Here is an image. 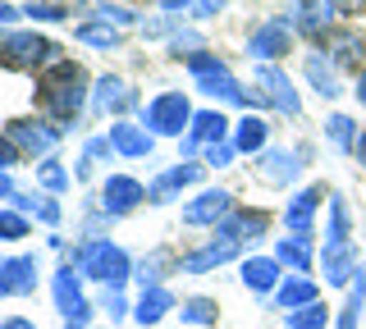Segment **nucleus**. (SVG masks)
<instances>
[{
	"label": "nucleus",
	"mask_w": 366,
	"mask_h": 329,
	"mask_svg": "<svg viewBox=\"0 0 366 329\" xmlns=\"http://www.w3.org/2000/svg\"><path fill=\"white\" fill-rule=\"evenodd\" d=\"M142 201H147V188L137 183V178H129V174H110L106 183H101V211H106L110 220L133 215Z\"/></svg>",
	"instance_id": "obj_12"
},
{
	"label": "nucleus",
	"mask_w": 366,
	"mask_h": 329,
	"mask_svg": "<svg viewBox=\"0 0 366 329\" xmlns=\"http://www.w3.org/2000/svg\"><path fill=\"white\" fill-rule=\"evenodd\" d=\"M87 9L101 19V24H114V28H124V24H137V14H133V9H129V5H114V0H92Z\"/></svg>",
	"instance_id": "obj_39"
},
{
	"label": "nucleus",
	"mask_w": 366,
	"mask_h": 329,
	"mask_svg": "<svg viewBox=\"0 0 366 329\" xmlns=\"http://www.w3.org/2000/svg\"><path fill=\"white\" fill-rule=\"evenodd\" d=\"M335 19H339V5H335V0H297L289 28L302 32V37H325V32L335 28Z\"/></svg>",
	"instance_id": "obj_17"
},
{
	"label": "nucleus",
	"mask_w": 366,
	"mask_h": 329,
	"mask_svg": "<svg viewBox=\"0 0 366 329\" xmlns=\"http://www.w3.org/2000/svg\"><path fill=\"white\" fill-rule=\"evenodd\" d=\"M19 14H23V9H14V5H5V0H0V28H5V24H14Z\"/></svg>",
	"instance_id": "obj_50"
},
{
	"label": "nucleus",
	"mask_w": 366,
	"mask_h": 329,
	"mask_svg": "<svg viewBox=\"0 0 366 329\" xmlns=\"http://www.w3.org/2000/svg\"><path fill=\"white\" fill-rule=\"evenodd\" d=\"M37 256L19 252V256H5L0 260V298H28V293H37Z\"/></svg>",
	"instance_id": "obj_14"
},
{
	"label": "nucleus",
	"mask_w": 366,
	"mask_h": 329,
	"mask_svg": "<svg viewBox=\"0 0 366 329\" xmlns=\"http://www.w3.org/2000/svg\"><path fill=\"white\" fill-rule=\"evenodd\" d=\"M51 293H55V311L64 315V329H87L92 325V302L83 293V275L74 260H64L51 275Z\"/></svg>",
	"instance_id": "obj_4"
},
{
	"label": "nucleus",
	"mask_w": 366,
	"mask_h": 329,
	"mask_svg": "<svg viewBox=\"0 0 366 329\" xmlns=\"http://www.w3.org/2000/svg\"><path fill=\"white\" fill-rule=\"evenodd\" d=\"M19 161H23V156L14 151V142H9L5 133H0V174H9V169H14Z\"/></svg>",
	"instance_id": "obj_47"
},
{
	"label": "nucleus",
	"mask_w": 366,
	"mask_h": 329,
	"mask_svg": "<svg viewBox=\"0 0 366 329\" xmlns=\"http://www.w3.org/2000/svg\"><path fill=\"white\" fill-rule=\"evenodd\" d=\"M302 161V151H280V146H266V151L257 156V178L266 188H284V183H293L297 178V165Z\"/></svg>",
	"instance_id": "obj_21"
},
{
	"label": "nucleus",
	"mask_w": 366,
	"mask_h": 329,
	"mask_svg": "<svg viewBox=\"0 0 366 329\" xmlns=\"http://www.w3.org/2000/svg\"><path fill=\"white\" fill-rule=\"evenodd\" d=\"M69 178H74V174H69V169L55 161V156H46V161L37 165V183H41L46 192H64V188H69Z\"/></svg>",
	"instance_id": "obj_38"
},
{
	"label": "nucleus",
	"mask_w": 366,
	"mask_h": 329,
	"mask_svg": "<svg viewBox=\"0 0 366 329\" xmlns=\"http://www.w3.org/2000/svg\"><path fill=\"white\" fill-rule=\"evenodd\" d=\"M174 270H183V260L169 252V247H156V252H147V256L133 265V279L142 283V288H160V283H165V275H174Z\"/></svg>",
	"instance_id": "obj_26"
},
{
	"label": "nucleus",
	"mask_w": 366,
	"mask_h": 329,
	"mask_svg": "<svg viewBox=\"0 0 366 329\" xmlns=\"http://www.w3.org/2000/svg\"><path fill=\"white\" fill-rule=\"evenodd\" d=\"M320 270H325V283H330V288H348V283L357 279V270H362L357 243H348V247H325V252H320Z\"/></svg>",
	"instance_id": "obj_22"
},
{
	"label": "nucleus",
	"mask_w": 366,
	"mask_h": 329,
	"mask_svg": "<svg viewBox=\"0 0 366 329\" xmlns=\"http://www.w3.org/2000/svg\"><path fill=\"white\" fill-rule=\"evenodd\" d=\"M247 55H252V64H280L284 55H293V28H289V19H266V24L252 28Z\"/></svg>",
	"instance_id": "obj_7"
},
{
	"label": "nucleus",
	"mask_w": 366,
	"mask_h": 329,
	"mask_svg": "<svg viewBox=\"0 0 366 329\" xmlns=\"http://www.w3.org/2000/svg\"><path fill=\"white\" fill-rule=\"evenodd\" d=\"M238 275H243L247 293H257V298H274V288L284 283V265L274 256H243Z\"/></svg>",
	"instance_id": "obj_19"
},
{
	"label": "nucleus",
	"mask_w": 366,
	"mask_h": 329,
	"mask_svg": "<svg viewBox=\"0 0 366 329\" xmlns=\"http://www.w3.org/2000/svg\"><path fill=\"white\" fill-rule=\"evenodd\" d=\"M284 329H330V306L312 302V306H302V311H289V325Z\"/></svg>",
	"instance_id": "obj_37"
},
{
	"label": "nucleus",
	"mask_w": 366,
	"mask_h": 329,
	"mask_svg": "<svg viewBox=\"0 0 366 329\" xmlns=\"http://www.w3.org/2000/svg\"><path fill=\"white\" fill-rule=\"evenodd\" d=\"M302 74H307V83H312V92H316V96H325V101L343 96V87H339V69L330 64V55L320 51V46H316V51H307Z\"/></svg>",
	"instance_id": "obj_25"
},
{
	"label": "nucleus",
	"mask_w": 366,
	"mask_h": 329,
	"mask_svg": "<svg viewBox=\"0 0 366 329\" xmlns=\"http://www.w3.org/2000/svg\"><path fill=\"white\" fill-rule=\"evenodd\" d=\"M19 238H28V215L23 211H0V243H19Z\"/></svg>",
	"instance_id": "obj_41"
},
{
	"label": "nucleus",
	"mask_w": 366,
	"mask_h": 329,
	"mask_svg": "<svg viewBox=\"0 0 366 329\" xmlns=\"http://www.w3.org/2000/svg\"><path fill=\"white\" fill-rule=\"evenodd\" d=\"M270 229V215L266 211H229L220 224H215V238H229V243H257V238H266Z\"/></svg>",
	"instance_id": "obj_20"
},
{
	"label": "nucleus",
	"mask_w": 366,
	"mask_h": 329,
	"mask_svg": "<svg viewBox=\"0 0 366 329\" xmlns=\"http://www.w3.org/2000/svg\"><path fill=\"white\" fill-rule=\"evenodd\" d=\"M110 156H114L110 138H92V142L83 146V161H92V165H97V161H110Z\"/></svg>",
	"instance_id": "obj_46"
},
{
	"label": "nucleus",
	"mask_w": 366,
	"mask_h": 329,
	"mask_svg": "<svg viewBox=\"0 0 366 329\" xmlns=\"http://www.w3.org/2000/svg\"><path fill=\"white\" fill-rule=\"evenodd\" d=\"M55 55H60V46L41 32H5L0 37V60L9 69H41V64H55Z\"/></svg>",
	"instance_id": "obj_5"
},
{
	"label": "nucleus",
	"mask_w": 366,
	"mask_h": 329,
	"mask_svg": "<svg viewBox=\"0 0 366 329\" xmlns=\"http://www.w3.org/2000/svg\"><path fill=\"white\" fill-rule=\"evenodd\" d=\"M179 315H183V325H215L220 320V302L215 298H188L179 306Z\"/></svg>",
	"instance_id": "obj_36"
},
{
	"label": "nucleus",
	"mask_w": 366,
	"mask_h": 329,
	"mask_svg": "<svg viewBox=\"0 0 366 329\" xmlns=\"http://www.w3.org/2000/svg\"><path fill=\"white\" fill-rule=\"evenodd\" d=\"M252 87H257L261 101L274 106L280 115H289V119L302 115V96L293 92V78L284 74L280 64H252Z\"/></svg>",
	"instance_id": "obj_6"
},
{
	"label": "nucleus",
	"mask_w": 366,
	"mask_h": 329,
	"mask_svg": "<svg viewBox=\"0 0 366 329\" xmlns=\"http://www.w3.org/2000/svg\"><path fill=\"white\" fill-rule=\"evenodd\" d=\"M74 265H78L83 279L101 283V288H114V293L133 279V256L124 252V247H114L110 238H87V243H78L74 247Z\"/></svg>",
	"instance_id": "obj_2"
},
{
	"label": "nucleus",
	"mask_w": 366,
	"mask_h": 329,
	"mask_svg": "<svg viewBox=\"0 0 366 329\" xmlns=\"http://www.w3.org/2000/svg\"><path fill=\"white\" fill-rule=\"evenodd\" d=\"M357 156H362V165H366V133H362V142H357Z\"/></svg>",
	"instance_id": "obj_53"
},
{
	"label": "nucleus",
	"mask_w": 366,
	"mask_h": 329,
	"mask_svg": "<svg viewBox=\"0 0 366 329\" xmlns=\"http://www.w3.org/2000/svg\"><path fill=\"white\" fill-rule=\"evenodd\" d=\"M224 5H229V0H197V5H192L188 14H192V19H215Z\"/></svg>",
	"instance_id": "obj_48"
},
{
	"label": "nucleus",
	"mask_w": 366,
	"mask_h": 329,
	"mask_svg": "<svg viewBox=\"0 0 366 329\" xmlns=\"http://www.w3.org/2000/svg\"><path fill=\"white\" fill-rule=\"evenodd\" d=\"M106 138L114 146V156H124V161H147V156L156 151V138L142 128V123H129V119H114L106 128Z\"/></svg>",
	"instance_id": "obj_18"
},
{
	"label": "nucleus",
	"mask_w": 366,
	"mask_h": 329,
	"mask_svg": "<svg viewBox=\"0 0 366 329\" xmlns=\"http://www.w3.org/2000/svg\"><path fill=\"white\" fill-rule=\"evenodd\" d=\"M202 178V165H192V161H179V165H169V169H160V174L147 183V201L152 206H165V201H174L183 188H192Z\"/></svg>",
	"instance_id": "obj_16"
},
{
	"label": "nucleus",
	"mask_w": 366,
	"mask_h": 329,
	"mask_svg": "<svg viewBox=\"0 0 366 329\" xmlns=\"http://www.w3.org/2000/svg\"><path fill=\"white\" fill-rule=\"evenodd\" d=\"M192 115H197V110L188 106V92H156L142 106V128L152 133V138H188Z\"/></svg>",
	"instance_id": "obj_3"
},
{
	"label": "nucleus",
	"mask_w": 366,
	"mask_h": 329,
	"mask_svg": "<svg viewBox=\"0 0 366 329\" xmlns=\"http://www.w3.org/2000/svg\"><path fill=\"white\" fill-rule=\"evenodd\" d=\"M320 51L330 55L335 69H357L362 55H366V32L362 28H330L320 37Z\"/></svg>",
	"instance_id": "obj_15"
},
{
	"label": "nucleus",
	"mask_w": 366,
	"mask_h": 329,
	"mask_svg": "<svg viewBox=\"0 0 366 329\" xmlns=\"http://www.w3.org/2000/svg\"><path fill=\"white\" fill-rule=\"evenodd\" d=\"M197 51H206L197 32H183V28H179L174 37H169V55H179V60H188V55H197Z\"/></svg>",
	"instance_id": "obj_43"
},
{
	"label": "nucleus",
	"mask_w": 366,
	"mask_h": 329,
	"mask_svg": "<svg viewBox=\"0 0 366 329\" xmlns=\"http://www.w3.org/2000/svg\"><path fill=\"white\" fill-rule=\"evenodd\" d=\"M229 211H234V197H229L224 188H202L197 197L183 206V224H192V229H215Z\"/></svg>",
	"instance_id": "obj_13"
},
{
	"label": "nucleus",
	"mask_w": 366,
	"mask_h": 329,
	"mask_svg": "<svg viewBox=\"0 0 366 329\" xmlns=\"http://www.w3.org/2000/svg\"><path fill=\"white\" fill-rule=\"evenodd\" d=\"M362 306H366V275L357 270V279L348 283V302H343V311H339L335 329H357V320H362Z\"/></svg>",
	"instance_id": "obj_35"
},
{
	"label": "nucleus",
	"mask_w": 366,
	"mask_h": 329,
	"mask_svg": "<svg viewBox=\"0 0 366 329\" xmlns=\"http://www.w3.org/2000/svg\"><path fill=\"white\" fill-rule=\"evenodd\" d=\"M174 311V293L160 283V288H142V298L133 302V320L142 325V329H152V325H160L165 315Z\"/></svg>",
	"instance_id": "obj_29"
},
{
	"label": "nucleus",
	"mask_w": 366,
	"mask_h": 329,
	"mask_svg": "<svg viewBox=\"0 0 366 329\" xmlns=\"http://www.w3.org/2000/svg\"><path fill=\"white\" fill-rule=\"evenodd\" d=\"M270 302L280 306L284 315H289V311H302V306L320 302V293H316V283L307 279V275H284V283L274 288V298H270Z\"/></svg>",
	"instance_id": "obj_28"
},
{
	"label": "nucleus",
	"mask_w": 366,
	"mask_h": 329,
	"mask_svg": "<svg viewBox=\"0 0 366 329\" xmlns=\"http://www.w3.org/2000/svg\"><path fill=\"white\" fill-rule=\"evenodd\" d=\"M274 260H280L284 270H293V275H312V238H297V233H289V238H280L274 243Z\"/></svg>",
	"instance_id": "obj_30"
},
{
	"label": "nucleus",
	"mask_w": 366,
	"mask_h": 329,
	"mask_svg": "<svg viewBox=\"0 0 366 329\" xmlns=\"http://www.w3.org/2000/svg\"><path fill=\"white\" fill-rule=\"evenodd\" d=\"M234 142H215V146H202V165H211V169H229L234 165Z\"/></svg>",
	"instance_id": "obj_42"
},
{
	"label": "nucleus",
	"mask_w": 366,
	"mask_h": 329,
	"mask_svg": "<svg viewBox=\"0 0 366 329\" xmlns=\"http://www.w3.org/2000/svg\"><path fill=\"white\" fill-rule=\"evenodd\" d=\"M37 92H41V110L51 115L55 128H74L78 115H83V106H87V74H83V64H74V60H55L51 69H46L37 78Z\"/></svg>",
	"instance_id": "obj_1"
},
{
	"label": "nucleus",
	"mask_w": 366,
	"mask_h": 329,
	"mask_svg": "<svg viewBox=\"0 0 366 329\" xmlns=\"http://www.w3.org/2000/svg\"><path fill=\"white\" fill-rule=\"evenodd\" d=\"M0 329H37L28 320V315H9V320H0Z\"/></svg>",
	"instance_id": "obj_49"
},
{
	"label": "nucleus",
	"mask_w": 366,
	"mask_h": 329,
	"mask_svg": "<svg viewBox=\"0 0 366 329\" xmlns=\"http://www.w3.org/2000/svg\"><path fill=\"white\" fill-rule=\"evenodd\" d=\"M325 138H330V146H339V151H357V142H362L357 119H352V115H330Z\"/></svg>",
	"instance_id": "obj_34"
},
{
	"label": "nucleus",
	"mask_w": 366,
	"mask_h": 329,
	"mask_svg": "<svg viewBox=\"0 0 366 329\" xmlns=\"http://www.w3.org/2000/svg\"><path fill=\"white\" fill-rule=\"evenodd\" d=\"M197 92H202V96H211V101H229V106H243V110H252V106H266L257 87L247 92V87L238 83L234 74H229V64H224V69L202 74V78H197Z\"/></svg>",
	"instance_id": "obj_10"
},
{
	"label": "nucleus",
	"mask_w": 366,
	"mask_h": 329,
	"mask_svg": "<svg viewBox=\"0 0 366 329\" xmlns=\"http://www.w3.org/2000/svg\"><path fill=\"white\" fill-rule=\"evenodd\" d=\"M133 106H137V96L129 92L124 78H114V74L97 78V87H92V110H97V115H124V110H133Z\"/></svg>",
	"instance_id": "obj_23"
},
{
	"label": "nucleus",
	"mask_w": 366,
	"mask_h": 329,
	"mask_svg": "<svg viewBox=\"0 0 366 329\" xmlns=\"http://www.w3.org/2000/svg\"><path fill=\"white\" fill-rule=\"evenodd\" d=\"M229 133H234V123H229L220 110H197L192 115V128L188 138H179V156L183 161H197L202 146H215V142H229Z\"/></svg>",
	"instance_id": "obj_9"
},
{
	"label": "nucleus",
	"mask_w": 366,
	"mask_h": 329,
	"mask_svg": "<svg viewBox=\"0 0 366 329\" xmlns=\"http://www.w3.org/2000/svg\"><path fill=\"white\" fill-rule=\"evenodd\" d=\"M352 243V215L348 201L339 192H330V229H325V247H348Z\"/></svg>",
	"instance_id": "obj_31"
},
{
	"label": "nucleus",
	"mask_w": 366,
	"mask_h": 329,
	"mask_svg": "<svg viewBox=\"0 0 366 329\" xmlns=\"http://www.w3.org/2000/svg\"><path fill=\"white\" fill-rule=\"evenodd\" d=\"M229 142H234L238 156H261V151H266V142H270V123L261 119V115H243V119L234 123V133H229Z\"/></svg>",
	"instance_id": "obj_27"
},
{
	"label": "nucleus",
	"mask_w": 366,
	"mask_h": 329,
	"mask_svg": "<svg viewBox=\"0 0 366 329\" xmlns=\"http://www.w3.org/2000/svg\"><path fill=\"white\" fill-rule=\"evenodd\" d=\"M330 188L325 183H307L302 192H293V201L284 206V224H289V233L297 238H312V224H316V211L325 206Z\"/></svg>",
	"instance_id": "obj_11"
},
{
	"label": "nucleus",
	"mask_w": 366,
	"mask_h": 329,
	"mask_svg": "<svg viewBox=\"0 0 366 329\" xmlns=\"http://www.w3.org/2000/svg\"><path fill=\"white\" fill-rule=\"evenodd\" d=\"M23 14H28V19H41V24H64L69 9L60 5V0H28V5H23Z\"/></svg>",
	"instance_id": "obj_40"
},
{
	"label": "nucleus",
	"mask_w": 366,
	"mask_h": 329,
	"mask_svg": "<svg viewBox=\"0 0 366 329\" xmlns=\"http://www.w3.org/2000/svg\"><path fill=\"white\" fill-rule=\"evenodd\" d=\"M74 37L83 41V46H97V51H114V46H124V32L114 28V24H101V19H87V24H78V28H74Z\"/></svg>",
	"instance_id": "obj_32"
},
{
	"label": "nucleus",
	"mask_w": 366,
	"mask_h": 329,
	"mask_svg": "<svg viewBox=\"0 0 366 329\" xmlns=\"http://www.w3.org/2000/svg\"><path fill=\"white\" fill-rule=\"evenodd\" d=\"M9 201H14V211H23V215H37V220H41V224H51V229L60 224V215H64L55 197H32V192H14Z\"/></svg>",
	"instance_id": "obj_33"
},
{
	"label": "nucleus",
	"mask_w": 366,
	"mask_h": 329,
	"mask_svg": "<svg viewBox=\"0 0 366 329\" xmlns=\"http://www.w3.org/2000/svg\"><path fill=\"white\" fill-rule=\"evenodd\" d=\"M9 197H14V178L0 174V201H9Z\"/></svg>",
	"instance_id": "obj_51"
},
{
	"label": "nucleus",
	"mask_w": 366,
	"mask_h": 329,
	"mask_svg": "<svg viewBox=\"0 0 366 329\" xmlns=\"http://www.w3.org/2000/svg\"><path fill=\"white\" fill-rule=\"evenodd\" d=\"M5 138L14 142V151L19 156H32V161H46V156L55 151V142H60V128L55 123H46V119H9L5 123Z\"/></svg>",
	"instance_id": "obj_8"
},
{
	"label": "nucleus",
	"mask_w": 366,
	"mask_h": 329,
	"mask_svg": "<svg viewBox=\"0 0 366 329\" xmlns=\"http://www.w3.org/2000/svg\"><path fill=\"white\" fill-rule=\"evenodd\" d=\"M101 311H110V320H124V315H133V306L124 302V288L119 293L106 288V293H101Z\"/></svg>",
	"instance_id": "obj_44"
},
{
	"label": "nucleus",
	"mask_w": 366,
	"mask_h": 329,
	"mask_svg": "<svg viewBox=\"0 0 366 329\" xmlns=\"http://www.w3.org/2000/svg\"><path fill=\"white\" fill-rule=\"evenodd\" d=\"M183 64L192 69V78H202V74H211V69H224V60H220V55H211V51H197V55H188Z\"/></svg>",
	"instance_id": "obj_45"
},
{
	"label": "nucleus",
	"mask_w": 366,
	"mask_h": 329,
	"mask_svg": "<svg viewBox=\"0 0 366 329\" xmlns=\"http://www.w3.org/2000/svg\"><path fill=\"white\" fill-rule=\"evenodd\" d=\"M357 101H362V106H366V69L357 74Z\"/></svg>",
	"instance_id": "obj_52"
},
{
	"label": "nucleus",
	"mask_w": 366,
	"mask_h": 329,
	"mask_svg": "<svg viewBox=\"0 0 366 329\" xmlns=\"http://www.w3.org/2000/svg\"><path fill=\"white\" fill-rule=\"evenodd\" d=\"M106 329H110V325H106Z\"/></svg>",
	"instance_id": "obj_54"
},
{
	"label": "nucleus",
	"mask_w": 366,
	"mask_h": 329,
	"mask_svg": "<svg viewBox=\"0 0 366 329\" xmlns=\"http://www.w3.org/2000/svg\"><path fill=\"white\" fill-rule=\"evenodd\" d=\"M238 252H243V247L229 243V238H211L206 247H197V252L183 256V270H179V275H206V270H220V265H229Z\"/></svg>",
	"instance_id": "obj_24"
}]
</instances>
